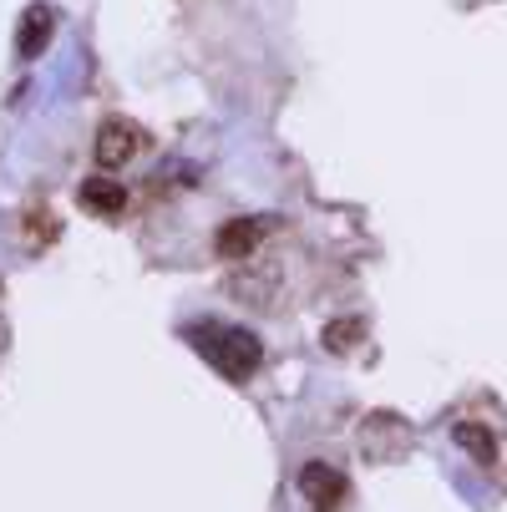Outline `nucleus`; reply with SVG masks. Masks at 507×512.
Instances as JSON below:
<instances>
[{
	"instance_id": "f257e3e1",
	"label": "nucleus",
	"mask_w": 507,
	"mask_h": 512,
	"mask_svg": "<svg viewBox=\"0 0 507 512\" xmlns=\"http://www.w3.org/2000/svg\"><path fill=\"white\" fill-rule=\"evenodd\" d=\"M188 340H193V350L213 365V371H224L229 381H249L259 365H264V345H259V335L244 330V325L198 320V325H188Z\"/></svg>"
},
{
	"instance_id": "f03ea898",
	"label": "nucleus",
	"mask_w": 507,
	"mask_h": 512,
	"mask_svg": "<svg viewBox=\"0 0 507 512\" xmlns=\"http://www.w3.org/2000/svg\"><path fill=\"white\" fill-rule=\"evenodd\" d=\"M411 447V426L396 416V411H371L366 426H360V452H366L371 462H396L406 457Z\"/></svg>"
},
{
	"instance_id": "7ed1b4c3",
	"label": "nucleus",
	"mask_w": 507,
	"mask_h": 512,
	"mask_svg": "<svg viewBox=\"0 0 507 512\" xmlns=\"http://www.w3.org/2000/svg\"><path fill=\"white\" fill-rule=\"evenodd\" d=\"M142 148H148V132H142L132 117H107V122L97 127V163H102V168H122V163H132Z\"/></svg>"
},
{
	"instance_id": "20e7f679",
	"label": "nucleus",
	"mask_w": 507,
	"mask_h": 512,
	"mask_svg": "<svg viewBox=\"0 0 507 512\" xmlns=\"http://www.w3.org/2000/svg\"><path fill=\"white\" fill-rule=\"evenodd\" d=\"M295 482H300V492L310 497V507H315V512H340V502L350 497L345 472H340V467H330V462H305Z\"/></svg>"
},
{
	"instance_id": "39448f33",
	"label": "nucleus",
	"mask_w": 507,
	"mask_h": 512,
	"mask_svg": "<svg viewBox=\"0 0 507 512\" xmlns=\"http://www.w3.org/2000/svg\"><path fill=\"white\" fill-rule=\"evenodd\" d=\"M274 229H279V218H234V224H224V229H219V239H213V244H219V254H224V259H234V264H239V259H249V254L274 234Z\"/></svg>"
},
{
	"instance_id": "423d86ee",
	"label": "nucleus",
	"mask_w": 507,
	"mask_h": 512,
	"mask_svg": "<svg viewBox=\"0 0 507 512\" xmlns=\"http://www.w3.org/2000/svg\"><path fill=\"white\" fill-rule=\"evenodd\" d=\"M56 36V6H46V0H36V6L21 11V26H16V56L21 61H36Z\"/></svg>"
},
{
	"instance_id": "0eeeda50",
	"label": "nucleus",
	"mask_w": 507,
	"mask_h": 512,
	"mask_svg": "<svg viewBox=\"0 0 507 512\" xmlns=\"http://www.w3.org/2000/svg\"><path fill=\"white\" fill-rule=\"evenodd\" d=\"M77 203H82L87 213H102V218H117V213L127 208V188L97 173V178H87V183L77 188Z\"/></svg>"
},
{
	"instance_id": "6e6552de",
	"label": "nucleus",
	"mask_w": 507,
	"mask_h": 512,
	"mask_svg": "<svg viewBox=\"0 0 507 512\" xmlns=\"http://www.w3.org/2000/svg\"><path fill=\"white\" fill-rule=\"evenodd\" d=\"M452 442H457L462 452H472L477 467H492V457H497V442H492V431H487L482 421H457V426H452Z\"/></svg>"
},
{
	"instance_id": "1a4fd4ad",
	"label": "nucleus",
	"mask_w": 507,
	"mask_h": 512,
	"mask_svg": "<svg viewBox=\"0 0 507 512\" xmlns=\"http://www.w3.org/2000/svg\"><path fill=\"white\" fill-rule=\"evenodd\" d=\"M360 335H366V325H360V320H330L320 340H325V350H330V355H345V350H355V340H360Z\"/></svg>"
}]
</instances>
